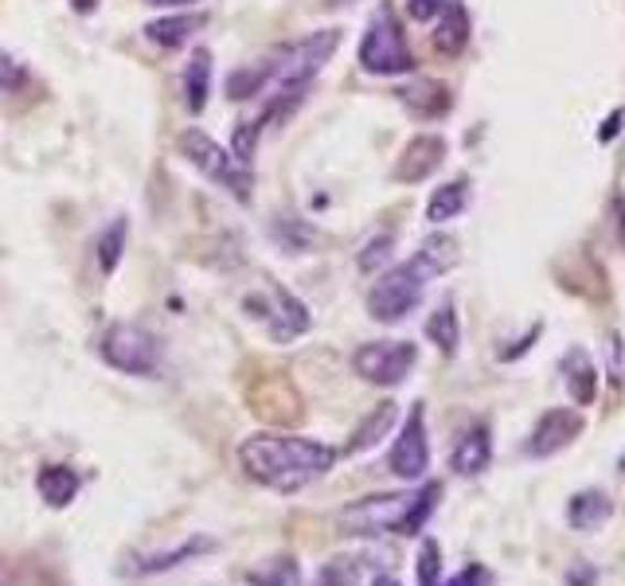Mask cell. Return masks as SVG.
Instances as JSON below:
<instances>
[{"mask_svg":"<svg viewBox=\"0 0 625 586\" xmlns=\"http://www.w3.org/2000/svg\"><path fill=\"white\" fill-rule=\"evenodd\" d=\"M239 466L247 469L250 481L266 485V489L301 492L336 466V449L317 438H301V434L262 431L250 434L239 446Z\"/></svg>","mask_w":625,"mask_h":586,"instance_id":"1","label":"cell"},{"mask_svg":"<svg viewBox=\"0 0 625 586\" xmlns=\"http://www.w3.org/2000/svg\"><path fill=\"white\" fill-rule=\"evenodd\" d=\"M442 485L430 481L419 492H384V497L352 500L341 512V528L348 535H419L430 512L438 509Z\"/></svg>","mask_w":625,"mask_h":586,"instance_id":"2","label":"cell"},{"mask_svg":"<svg viewBox=\"0 0 625 586\" xmlns=\"http://www.w3.org/2000/svg\"><path fill=\"white\" fill-rule=\"evenodd\" d=\"M430 270L422 267L419 259H411V262H403V267H395V270H387L384 278H379L376 285H371V293H368V313L376 321H403L407 313L411 310H419V302H422V293H427V282H430Z\"/></svg>","mask_w":625,"mask_h":586,"instance_id":"3","label":"cell"},{"mask_svg":"<svg viewBox=\"0 0 625 586\" xmlns=\"http://www.w3.org/2000/svg\"><path fill=\"white\" fill-rule=\"evenodd\" d=\"M360 67L368 75H407V70H414V55L407 47L403 28H399L391 9H379L371 17L360 44Z\"/></svg>","mask_w":625,"mask_h":586,"instance_id":"4","label":"cell"},{"mask_svg":"<svg viewBox=\"0 0 625 586\" xmlns=\"http://www.w3.org/2000/svg\"><path fill=\"white\" fill-rule=\"evenodd\" d=\"M176 145H181V153L188 156L192 164H196L200 173L212 176V181H219V184H227V188H231L235 196H239L243 204H247V199H250V188H255L250 164L235 161L231 153H223L219 141H212L204 130H184Z\"/></svg>","mask_w":625,"mask_h":586,"instance_id":"5","label":"cell"},{"mask_svg":"<svg viewBox=\"0 0 625 586\" xmlns=\"http://www.w3.org/2000/svg\"><path fill=\"white\" fill-rule=\"evenodd\" d=\"M341 47V32L336 28H325V32H313L309 40L293 44L290 52H282V59L274 63L270 78L278 83V90H305L313 78L321 75L333 52Z\"/></svg>","mask_w":625,"mask_h":586,"instance_id":"6","label":"cell"},{"mask_svg":"<svg viewBox=\"0 0 625 586\" xmlns=\"http://www.w3.org/2000/svg\"><path fill=\"white\" fill-rule=\"evenodd\" d=\"M103 360L110 368L126 371V376H153L157 363H161V345H157V337L149 328L118 321V325L106 328Z\"/></svg>","mask_w":625,"mask_h":586,"instance_id":"7","label":"cell"},{"mask_svg":"<svg viewBox=\"0 0 625 586\" xmlns=\"http://www.w3.org/2000/svg\"><path fill=\"white\" fill-rule=\"evenodd\" d=\"M414 360H419V348L411 340H371L352 356V368L376 388H399L411 376Z\"/></svg>","mask_w":625,"mask_h":586,"instance_id":"8","label":"cell"},{"mask_svg":"<svg viewBox=\"0 0 625 586\" xmlns=\"http://www.w3.org/2000/svg\"><path fill=\"white\" fill-rule=\"evenodd\" d=\"M430 469V442H427V414H422V403L411 406L407 414L403 431L391 446V474L403 477V481H419Z\"/></svg>","mask_w":625,"mask_h":586,"instance_id":"9","label":"cell"},{"mask_svg":"<svg viewBox=\"0 0 625 586\" xmlns=\"http://www.w3.org/2000/svg\"><path fill=\"white\" fill-rule=\"evenodd\" d=\"M579 431H583V419H579L574 411H567V406H556V411L543 414L540 423H536V431L528 434L524 454L528 457H551L563 446H571V442L579 438Z\"/></svg>","mask_w":625,"mask_h":586,"instance_id":"10","label":"cell"},{"mask_svg":"<svg viewBox=\"0 0 625 586\" xmlns=\"http://www.w3.org/2000/svg\"><path fill=\"white\" fill-rule=\"evenodd\" d=\"M270 297H274V305H270V337H274L278 345H290L301 333H309L313 317H309V305L301 302V297H293V293L282 290L278 282H270Z\"/></svg>","mask_w":625,"mask_h":586,"instance_id":"11","label":"cell"},{"mask_svg":"<svg viewBox=\"0 0 625 586\" xmlns=\"http://www.w3.org/2000/svg\"><path fill=\"white\" fill-rule=\"evenodd\" d=\"M442 161H445V141L438 138V133H422V138H414L411 145L403 149V156L395 164V181L419 184L427 181Z\"/></svg>","mask_w":625,"mask_h":586,"instance_id":"12","label":"cell"},{"mask_svg":"<svg viewBox=\"0 0 625 586\" xmlns=\"http://www.w3.org/2000/svg\"><path fill=\"white\" fill-rule=\"evenodd\" d=\"M493 462V438H488V426H470V431L457 438L454 454H450V466L462 477H477Z\"/></svg>","mask_w":625,"mask_h":586,"instance_id":"13","label":"cell"},{"mask_svg":"<svg viewBox=\"0 0 625 586\" xmlns=\"http://www.w3.org/2000/svg\"><path fill=\"white\" fill-rule=\"evenodd\" d=\"M465 44H470V12H465L457 0H445V9L438 12L434 47L442 55H462Z\"/></svg>","mask_w":625,"mask_h":586,"instance_id":"14","label":"cell"},{"mask_svg":"<svg viewBox=\"0 0 625 586\" xmlns=\"http://www.w3.org/2000/svg\"><path fill=\"white\" fill-rule=\"evenodd\" d=\"M610 512H614V504H610L606 492L583 489V492H574L571 504H567V524L579 528V532H594V528L606 524Z\"/></svg>","mask_w":625,"mask_h":586,"instance_id":"15","label":"cell"},{"mask_svg":"<svg viewBox=\"0 0 625 586\" xmlns=\"http://www.w3.org/2000/svg\"><path fill=\"white\" fill-rule=\"evenodd\" d=\"M78 485H83V477H78L71 466H43L40 477H35L40 497L47 500V504H55V509H67L71 500H75Z\"/></svg>","mask_w":625,"mask_h":586,"instance_id":"16","label":"cell"},{"mask_svg":"<svg viewBox=\"0 0 625 586\" xmlns=\"http://www.w3.org/2000/svg\"><path fill=\"white\" fill-rule=\"evenodd\" d=\"M563 376H567V388H571L574 403H579V406L594 403V395H599V371H594L591 356L574 348V352L563 360Z\"/></svg>","mask_w":625,"mask_h":586,"instance_id":"17","label":"cell"},{"mask_svg":"<svg viewBox=\"0 0 625 586\" xmlns=\"http://www.w3.org/2000/svg\"><path fill=\"white\" fill-rule=\"evenodd\" d=\"M465 204H470V184L450 181V184H442V188H434V196H430V204H427V219L430 224H450V219L462 216Z\"/></svg>","mask_w":625,"mask_h":586,"instance_id":"18","label":"cell"},{"mask_svg":"<svg viewBox=\"0 0 625 586\" xmlns=\"http://www.w3.org/2000/svg\"><path fill=\"white\" fill-rule=\"evenodd\" d=\"M207 90H212V52L200 47L184 67V95H188V110L200 113L207 106Z\"/></svg>","mask_w":625,"mask_h":586,"instance_id":"19","label":"cell"},{"mask_svg":"<svg viewBox=\"0 0 625 586\" xmlns=\"http://www.w3.org/2000/svg\"><path fill=\"white\" fill-rule=\"evenodd\" d=\"M204 24H207L204 17H164V20L146 24V35L161 47H181L184 40H192Z\"/></svg>","mask_w":625,"mask_h":586,"instance_id":"20","label":"cell"},{"mask_svg":"<svg viewBox=\"0 0 625 586\" xmlns=\"http://www.w3.org/2000/svg\"><path fill=\"white\" fill-rule=\"evenodd\" d=\"M427 337L442 348V356H454L457 345H462V325H457L454 302H442L427 321Z\"/></svg>","mask_w":625,"mask_h":586,"instance_id":"21","label":"cell"},{"mask_svg":"<svg viewBox=\"0 0 625 586\" xmlns=\"http://www.w3.org/2000/svg\"><path fill=\"white\" fill-rule=\"evenodd\" d=\"M391 423H395V403H379L376 411H371L368 419H364V423L356 426V434H352V442H348V454L371 449L379 438H384L387 431H391Z\"/></svg>","mask_w":625,"mask_h":586,"instance_id":"22","label":"cell"},{"mask_svg":"<svg viewBox=\"0 0 625 586\" xmlns=\"http://www.w3.org/2000/svg\"><path fill=\"white\" fill-rule=\"evenodd\" d=\"M270 235H274V242L285 250V254L309 250L313 247V239H317V231H313L305 219H293V216H278L274 224H270Z\"/></svg>","mask_w":625,"mask_h":586,"instance_id":"23","label":"cell"},{"mask_svg":"<svg viewBox=\"0 0 625 586\" xmlns=\"http://www.w3.org/2000/svg\"><path fill=\"white\" fill-rule=\"evenodd\" d=\"M247 583L250 586H305L301 583V567L290 555H278V560H270L266 567L247 571Z\"/></svg>","mask_w":625,"mask_h":586,"instance_id":"24","label":"cell"},{"mask_svg":"<svg viewBox=\"0 0 625 586\" xmlns=\"http://www.w3.org/2000/svg\"><path fill=\"white\" fill-rule=\"evenodd\" d=\"M270 70H274V63H258V67H239L227 75V95L231 98H255L266 90V83H270Z\"/></svg>","mask_w":625,"mask_h":586,"instance_id":"25","label":"cell"},{"mask_svg":"<svg viewBox=\"0 0 625 586\" xmlns=\"http://www.w3.org/2000/svg\"><path fill=\"white\" fill-rule=\"evenodd\" d=\"M215 543L207 540V535H196V540H188L184 547H176V552H164V555H149L146 563H138V571H146V575H153V571H169V567H181L184 560H192V555H204L212 552Z\"/></svg>","mask_w":625,"mask_h":586,"instance_id":"26","label":"cell"},{"mask_svg":"<svg viewBox=\"0 0 625 586\" xmlns=\"http://www.w3.org/2000/svg\"><path fill=\"white\" fill-rule=\"evenodd\" d=\"M414 259H419L430 274H442V270H450L457 262V242L450 239V235H434V239L422 242V250Z\"/></svg>","mask_w":625,"mask_h":586,"instance_id":"27","label":"cell"},{"mask_svg":"<svg viewBox=\"0 0 625 586\" xmlns=\"http://www.w3.org/2000/svg\"><path fill=\"white\" fill-rule=\"evenodd\" d=\"M121 250H126V219H114L103 231V239H98V267H103V274L118 270Z\"/></svg>","mask_w":625,"mask_h":586,"instance_id":"28","label":"cell"},{"mask_svg":"<svg viewBox=\"0 0 625 586\" xmlns=\"http://www.w3.org/2000/svg\"><path fill=\"white\" fill-rule=\"evenodd\" d=\"M403 102L419 113H442L445 106H450V95H445V87H438V83H419V87L403 90Z\"/></svg>","mask_w":625,"mask_h":586,"instance_id":"29","label":"cell"},{"mask_svg":"<svg viewBox=\"0 0 625 586\" xmlns=\"http://www.w3.org/2000/svg\"><path fill=\"white\" fill-rule=\"evenodd\" d=\"M391 250H395V235H376V239L364 242L360 250V270L364 274H371V270H379L387 259H391Z\"/></svg>","mask_w":625,"mask_h":586,"instance_id":"30","label":"cell"},{"mask_svg":"<svg viewBox=\"0 0 625 586\" xmlns=\"http://www.w3.org/2000/svg\"><path fill=\"white\" fill-rule=\"evenodd\" d=\"M438 575H442V547L434 540H427L419 552V586H442Z\"/></svg>","mask_w":625,"mask_h":586,"instance_id":"31","label":"cell"},{"mask_svg":"<svg viewBox=\"0 0 625 586\" xmlns=\"http://www.w3.org/2000/svg\"><path fill=\"white\" fill-rule=\"evenodd\" d=\"M20 83H24V67L12 55L0 52V90L9 95V90H20Z\"/></svg>","mask_w":625,"mask_h":586,"instance_id":"32","label":"cell"},{"mask_svg":"<svg viewBox=\"0 0 625 586\" xmlns=\"http://www.w3.org/2000/svg\"><path fill=\"white\" fill-rule=\"evenodd\" d=\"M442 9H445V0H407V12H411V20H419V24L438 20V12Z\"/></svg>","mask_w":625,"mask_h":586,"instance_id":"33","label":"cell"},{"mask_svg":"<svg viewBox=\"0 0 625 586\" xmlns=\"http://www.w3.org/2000/svg\"><path fill=\"white\" fill-rule=\"evenodd\" d=\"M485 567H477V563H473V567H465V571H457L454 578H450V583H442V586H485Z\"/></svg>","mask_w":625,"mask_h":586,"instance_id":"34","label":"cell"},{"mask_svg":"<svg viewBox=\"0 0 625 586\" xmlns=\"http://www.w3.org/2000/svg\"><path fill=\"white\" fill-rule=\"evenodd\" d=\"M313 586H352V578L344 575L341 563H328V567L321 571V578H317V583H313Z\"/></svg>","mask_w":625,"mask_h":586,"instance_id":"35","label":"cell"},{"mask_svg":"<svg viewBox=\"0 0 625 586\" xmlns=\"http://www.w3.org/2000/svg\"><path fill=\"white\" fill-rule=\"evenodd\" d=\"M614 133H617V113L606 121V130H602V141H610V138H614Z\"/></svg>","mask_w":625,"mask_h":586,"instance_id":"36","label":"cell"},{"mask_svg":"<svg viewBox=\"0 0 625 586\" xmlns=\"http://www.w3.org/2000/svg\"><path fill=\"white\" fill-rule=\"evenodd\" d=\"M371 586H403V583H399V578H391V575H379Z\"/></svg>","mask_w":625,"mask_h":586,"instance_id":"37","label":"cell"},{"mask_svg":"<svg viewBox=\"0 0 625 586\" xmlns=\"http://www.w3.org/2000/svg\"><path fill=\"white\" fill-rule=\"evenodd\" d=\"M75 9L78 12H90V9H95V0H75Z\"/></svg>","mask_w":625,"mask_h":586,"instance_id":"38","label":"cell"},{"mask_svg":"<svg viewBox=\"0 0 625 586\" xmlns=\"http://www.w3.org/2000/svg\"><path fill=\"white\" fill-rule=\"evenodd\" d=\"M617 216H622V235H625V196H622V204H617Z\"/></svg>","mask_w":625,"mask_h":586,"instance_id":"39","label":"cell"},{"mask_svg":"<svg viewBox=\"0 0 625 586\" xmlns=\"http://www.w3.org/2000/svg\"><path fill=\"white\" fill-rule=\"evenodd\" d=\"M157 4H196V0H157Z\"/></svg>","mask_w":625,"mask_h":586,"instance_id":"40","label":"cell"},{"mask_svg":"<svg viewBox=\"0 0 625 586\" xmlns=\"http://www.w3.org/2000/svg\"><path fill=\"white\" fill-rule=\"evenodd\" d=\"M617 466H622V469H625V454H622V457H617Z\"/></svg>","mask_w":625,"mask_h":586,"instance_id":"41","label":"cell"},{"mask_svg":"<svg viewBox=\"0 0 625 586\" xmlns=\"http://www.w3.org/2000/svg\"><path fill=\"white\" fill-rule=\"evenodd\" d=\"M149 4H157V0H149Z\"/></svg>","mask_w":625,"mask_h":586,"instance_id":"42","label":"cell"}]
</instances>
